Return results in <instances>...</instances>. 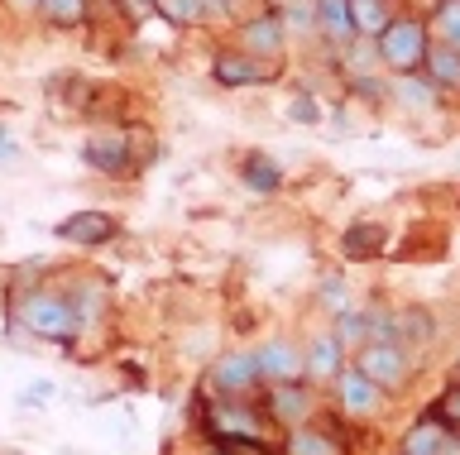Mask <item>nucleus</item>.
Wrapping results in <instances>:
<instances>
[{
  "mask_svg": "<svg viewBox=\"0 0 460 455\" xmlns=\"http://www.w3.org/2000/svg\"><path fill=\"white\" fill-rule=\"evenodd\" d=\"M283 20L279 15H259V20H250L240 30V48L244 53H254V58H264V63H279L283 58Z\"/></svg>",
  "mask_w": 460,
  "mask_h": 455,
  "instance_id": "8",
  "label": "nucleus"
},
{
  "mask_svg": "<svg viewBox=\"0 0 460 455\" xmlns=\"http://www.w3.org/2000/svg\"><path fill=\"white\" fill-rule=\"evenodd\" d=\"M341 350H345V346H341L336 336H316L312 346H307V374H316V379H336L341 369H345V364H341Z\"/></svg>",
  "mask_w": 460,
  "mask_h": 455,
  "instance_id": "17",
  "label": "nucleus"
},
{
  "mask_svg": "<svg viewBox=\"0 0 460 455\" xmlns=\"http://www.w3.org/2000/svg\"><path fill=\"white\" fill-rule=\"evenodd\" d=\"M312 15H316V30H322L326 44H355V15H350V0H312Z\"/></svg>",
  "mask_w": 460,
  "mask_h": 455,
  "instance_id": "10",
  "label": "nucleus"
},
{
  "mask_svg": "<svg viewBox=\"0 0 460 455\" xmlns=\"http://www.w3.org/2000/svg\"><path fill=\"white\" fill-rule=\"evenodd\" d=\"M216 5H221V0H154V10L172 24H201Z\"/></svg>",
  "mask_w": 460,
  "mask_h": 455,
  "instance_id": "20",
  "label": "nucleus"
},
{
  "mask_svg": "<svg viewBox=\"0 0 460 455\" xmlns=\"http://www.w3.org/2000/svg\"><path fill=\"white\" fill-rule=\"evenodd\" d=\"M336 389H341V407L350 412V417H374V412L384 407V389L369 374H359L355 364L336 374Z\"/></svg>",
  "mask_w": 460,
  "mask_h": 455,
  "instance_id": "7",
  "label": "nucleus"
},
{
  "mask_svg": "<svg viewBox=\"0 0 460 455\" xmlns=\"http://www.w3.org/2000/svg\"><path fill=\"white\" fill-rule=\"evenodd\" d=\"M293 120H297V125H316V120H322V116H316V101H312V96H297V101H293Z\"/></svg>",
  "mask_w": 460,
  "mask_h": 455,
  "instance_id": "28",
  "label": "nucleus"
},
{
  "mask_svg": "<svg viewBox=\"0 0 460 455\" xmlns=\"http://www.w3.org/2000/svg\"><path fill=\"white\" fill-rule=\"evenodd\" d=\"M398 92H402V101L408 106H431L437 101V87L422 77V82H412V77H398Z\"/></svg>",
  "mask_w": 460,
  "mask_h": 455,
  "instance_id": "25",
  "label": "nucleus"
},
{
  "mask_svg": "<svg viewBox=\"0 0 460 455\" xmlns=\"http://www.w3.org/2000/svg\"><path fill=\"white\" fill-rule=\"evenodd\" d=\"M355 369L369 374L379 389H402V379H408V354H402L398 340H369V346H359Z\"/></svg>",
  "mask_w": 460,
  "mask_h": 455,
  "instance_id": "3",
  "label": "nucleus"
},
{
  "mask_svg": "<svg viewBox=\"0 0 460 455\" xmlns=\"http://www.w3.org/2000/svg\"><path fill=\"white\" fill-rule=\"evenodd\" d=\"M20 321L34 336H49V340H72V336L82 331L77 302L63 297V293H29L24 302H20Z\"/></svg>",
  "mask_w": 460,
  "mask_h": 455,
  "instance_id": "2",
  "label": "nucleus"
},
{
  "mask_svg": "<svg viewBox=\"0 0 460 455\" xmlns=\"http://www.w3.org/2000/svg\"><path fill=\"white\" fill-rule=\"evenodd\" d=\"M456 369H460V350H456Z\"/></svg>",
  "mask_w": 460,
  "mask_h": 455,
  "instance_id": "30",
  "label": "nucleus"
},
{
  "mask_svg": "<svg viewBox=\"0 0 460 455\" xmlns=\"http://www.w3.org/2000/svg\"><path fill=\"white\" fill-rule=\"evenodd\" d=\"M39 15L58 30H72V24L86 20V0H39Z\"/></svg>",
  "mask_w": 460,
  "mask_h": 455,
  "instance_id": "21",
  "label": "nucleus"
},
{
  "mask_svg": "<svg viewBox=\"0 0 460 455\" xmlns=\"http://www.w3.org/2000/svg\"><path fill=\"white\" fill-rule=\"evenodd\" d=\"M431 30H437V44L460 48V0H437V15H431Z\"/></svg>",
  "mask_w": 460,
  "mask_h": 455,
  "instance_id": "22",
  "label": "nucleus"
},
{
  "mask_svg": "<svg viewBox=\"0 0 460 455\" xmlns=\"http://www.w3.org/2000/svg\"><path fill=\"white\" fill-rule=\"evenodd\" d=\"M254 379H259L254 354H226V360H216V369H211V389H216V393H226V398L250 393V389H254Z\"/></svg>",
  "mask_w": 460,
  "mask_h": 455,
  "instance_id": "11",
  "label": "nucleus"
},
{
  "mask_svg": "<svg viewBox=\"0 0 460 455\" xmlns=\"http://www.w3.org/2000/svg\"><path fill=\"white\" fill-rule=\"evenodd\" d=\"M322 302H326V311H331V317H341V311H350V297H345V288H341V283H326V288H322Z\"/></svg>",
  "mask_w": 460,
  "mask_h": 455,
  "instance_id": "26",
  "label": "nucleus"
},
{
  "mask_svg": "<svg viewBox=\"0 0 460 455\" xmlns=\"http://www.w3.org/2000/svg\"><path fill=\"white\" fill-rule=\"evenodd\" d=\"M86 163L101 168V173H111V178H125L129 168H135V159H129V149H125V139L111 135V130H101V135L86 139Z\"/></svg>",
  "mask_w": 460,
  "mask_h": 455,
  "instance_id": "12",
  "label": "nucleus"
},
{
  "mask_svg": "<svg viewBox=\"0 0 460 455\" xmlns=\"http://www.w3.org/2000/svg\"><path fill=\"white\" fill-rule=\"evenodd\" d=\"M216 82L230 92H240V87H259V82H273V73H279V63H264V58H254V53H244V48H221L216 53Z\"/></svg>",
  "mask_w": 460,
  "mask_h": 455,
  "instance_id": "4",
  "label": "nucleus"
},
{
  "mask_svg": "<svg viewBox=\"0 0 460 455\" xmlns=\"http://www.w3.org/2000/svg\"><path fill=\"white\" fill-rule=\"evenodd\" d=\"M350 15H355V34H369L379 39L388 30V0H350Z\"/></svg>",
  "mask_w": 460,
  "mask_h": 455,
  "instance_id": "19",
  "label": "nucleus"
},
{
  "mask_svg": "<svg viewBox=\"0 0 460 455\" xmlns=\"http://www.w3.org/2000/svg\"><path fill=\"white\" fill-rule=\"evenodd\" d=\"M307 407H312V398H307V389H302V383H273V389H269V412H273V422L302 426Z\"/></svg>",
  "mask_w": 460,
  "mask_h": 455,
  "instance_id": "13",
  "label": "nucleus"
},
{
  "mask_svg": "<svg viewBox=\"0 0 460 455\" xmlns=\"http://www.w3.org/2000/svg\"><path fill=\"white\" fill-rule=\"evenodd\" d=\"M446 436H451V426L441 417H422L417 426H408V436H402V455H441Z\"/></svg>",
  "mask_w": 460,
  "mask_h": 455,
  "instance_id": "15",
  "label": "nucleus"
},
{
  "mask_svg": "<svg viewBox=\"0 0 460 455\" xmlns=\"http://www.w3.org/2000/svg\"><path fill=\"white\" fill-rule=\"evenodd\" d=\"M10 5H39V0H10Z\"/></svg>",
  "mask_w": 460,
  "mask_h": 455,
  "instance_id": "29",
  "label": "nucleus"
},
{
  "mask_svg": "<svg viewBox=\"0 0 460 455\" xmlns=\"http://www.w3.org/2000/svg\"><path fill=\"white\" fill-rule=\"evenodd\" d=\"M341 249H345V259H374V254L384 249V231L369 225V221H359L341 235Z\"/></svg>",
  "mask_w": 460,
  "mask_h": 455,
  "instance_id": "18",
  "label": "nucleus"
},
{
  "mask_svg": "<svg viewBox=\"0 0 460 455\" xmlns=\"http://www.w3.org/2000/svg\"><path fill=\"white\" fill-rule=\"evenodd\" d=\"M336 340H341V346H355V350L369 340V336H365V317H359L355 307H350V311H341V317H336Z\"/></svg>",
  "mask_w": 460,
  "mask_h": 455,
  "instance_id": "24",
  "label": "nucleus"
},
{
  "mask_svg": "<svg viewBox=\"0 0 460 455\" xmlns=\"http://www.w3.org/2000/svg\"><path fill=\"white\" fill-rule=\"evenodd\" d=\"M398 455H402V451H398Z\"/></svg>",
  "mask_w": 460,
  "mask_h": 455,
  "instance_id": "31",
  "label": "nucleus"
},
{
  "mask_svg": "<svg viewBox=\"0 0 460 455\" xmlns=\"http://www.w3.org/2000/svg\"><path fill=\"white\" fill-rule=\"evenodd\" d=\"M422 73H427V82H431L437 92H460V48H451V44H431Z\"/></svg>",
  "mask_w": 460,
  "mask_h": 455,
  "instance_id": "14",
  "label": "nucleus"
},
{
  "mask_svg": "<svg viewBox=\"0 0 460 455\" xmlns=\"http://www.w3.org/2000/svg\"><path fill=\"white\" fill-rule=\"evenodd\" d=\"M254 364H259V379L264 383H293L307 374V354L293 340H269L264 350H254Z\"/></svg>",
  "mask_w": 460,
  "mask_h": 455,
  "instance_id": "5",
  "label": "nucleus"
},
{
  "mask_svg": "<svg viewBox=\"0 0 460 455\" xmlns=\"http://www.w3.org/2000/svg\"><path fill=\"white\" fill-rule=\"evenodd\" d=\"M441 422H446V426H456V432H460V389H451V393L441 398Z\"/></svg>",
  "mask_w": 460,
  "mask_h": 455,
  "instance_id": "27",
  "label": "nucleus"
},
{
  "mask_svg": "<svg viewBox=\"0 0 460 455\" xmlns=\"http://www.w3.org/2000/svg\"><path fill=\"white\" fill-rule=\"evenodd\" d=\"M374 48H379V58H384L388 73L408 77V73H417V67L427 63L431 30H427V20H417V15H394V20H388V30L374 39Z\"/></svg>",
  "mask_w": 460,
  "mask_h": 455,
  "instance_id": "1",
  "label": "nucleus"
},
{
  "mask_svg": "<svg viewBox=\"0 0 460 455\" xmlns=\"http://www.w3.org/2000/svg\"><path fill=\"white\" fill-rule=\"evenodd\" d=\"M211 432L226 441H240V446H259L264 441V422H259V412L240 407L235 398H226L221 407H211Z\"/></svg>",
  "mask_w": 460,
  "mask_h": 455,
  "instance_id": "6",
  "label": "nucleus"
},
{
  "mask_svg": "<svg viewBox=\"0 0 460 455\" xmlns=\"http://www.w3.org/2000/svg\"><path fill=\"white\" fill-rule=\"evenodd\" d=\"M115 231H120V225H115V216H106V211H72V216L58 221V235L72 240V245H106Z\"/></svg>",
  "mask_w": 460,
  "mask_h": 455,
  "instance_id": "9",
  "label": "nucleus"
},
{
  "mask_svg": "<svg viewBox=\"0 0 460 455\" xmlns=\"http://www.w3.org/2000/svg\"><path fill=\"white\" fill-rule=\"evenodd\" d=\"M288 455H336V446H331L326 436H316V432H307V426H293V441H288Z\"/></svg>",
  "mask_w": 460,
  "mask_h": 455,
  "instance_id": "23",
  "label": "nucleus"
},
{
  "mask_svg": "<svg viewBox=\"0 0 460 455\" xmlns=\"http://www.w3.org/2000/svg\"><path fill=\"white\" fill-rule=\"evenodd\" d=\"M240 178H244V188L250 192H279L283 188V168L269 159V153H250V159H244V168H240Z\"/></svg>",
  "mask_w": 460,
  "mask_h": 455,
  "instance_id": "16",
  "label": "nucleus"
}]
</instances>
